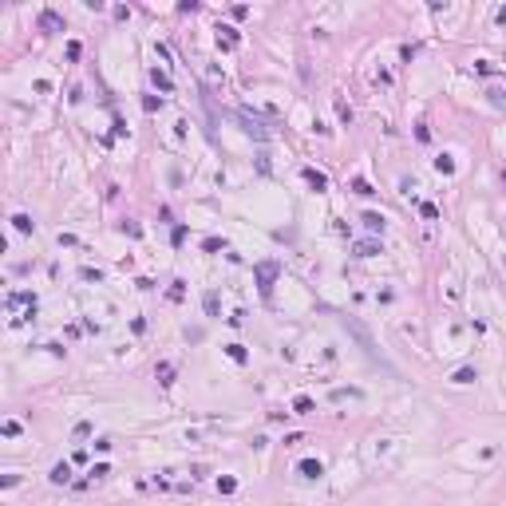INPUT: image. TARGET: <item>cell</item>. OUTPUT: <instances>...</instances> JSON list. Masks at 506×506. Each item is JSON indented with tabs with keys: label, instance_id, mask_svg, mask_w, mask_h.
Instances as JSON below:
<instances>
[{
	"label": "cell",
	"instance_id": "cell-1",
	"mask_svg": "<svg viewBox=\"0 0 506 506\" xmlns=\"http://www.w3.org/2000/svg\"><path fill=\"white\" fill-rule=\"evenodd\" d=\"M297 471H301L305 479H320V463H316V459H305V463L297 467Z\"/></svg>",
	"mask_w": 506,
	"mask_h": 506
},
{
	"label": "cell",
	"instance_id": "cell-2",
	"mask_svg": "<svg viewBox=\"0 0 506 506\" xmlns=\"http://www.w3.org/2000/svg\"><path fill=\"white\" fill-rule=\"evenodd\" d=\"M261 293H269V281H273V273H277V265H261Z\"/></svg>",
	"mask_w": 506,
	"mask_h": 506
},
{
	"label": "cell",
	"instance_id": "cell-3",
	"mask_svg": "<svg viewBox=\"0 0 506 506\" xmlns=\"http://www.w3.org/2000/svg\"><path fill=\"white\" fill-rule=\"evenodd\" d=\"M68 479H71L68 463H55V467H52V483H68Z\"/></svg>",
	"mask_w": 506,
	"mask_h": 506
},
{
	"label": "cell",
	"instance_id": "cell-4",
	"mask_svg": "<svg viewBox=\"0 0 506 506\" xmlns=\"http://www.w3.org/2000/svg\"><path fill=\"white\" fill-rule=\"evenodd\" d=\"M305 178H309V186H313V190H324V186H329V178L316 174V170H305Z\"/></svg>",
	"mask_w": 506,
	"mask_h": 506
},
{
	"label": "cell",
	"instance_id": "cell-5",
	"mask_svg": "<svg viewBox=\"0 0 506 506\" xmlns=\"http://www.w3.org/2000/svg\"><path fill=\"white\" fill-rule=\"evenodd\" d=\"M40 24H44V28H64V20H59L55 12H44V16H40Z\"/></svg>",
	"mask_w": 506,
	"mask_h": 506
},
{
	"label": "cell",
	"instance_id": "cell-6",
	"mask_svg": "<svg viewBox=\"0 0 506 506\" xmlns=\"http://www.w3.org/2000/svg\"><path fill=\"white\" fill-rule=\"evenodd\" d=\"M226 352H229V360H237V364H245V348H242V344H229Z\"/></svg>",
	"mask_w": 506,
	"mask_h": 506
},
{
	"label": "cell",
	"instance_id": "cell-7",
	"mask_svg": "<svg viewBox=\"0 0 506 506\" xmlns=\"http://www.w3.org/2000/svg\"><path fill=\"white\" fill-rule=\"evenodd\" d=\"M293 407L305 415V411H313V400H309V396H297V400H293Z\"/></svg>",
	"mask_w": 506,
	"mask_h": 506
},
{
	"label": "cell",
	"instance_id": "cell-8",
	"mask_svg": "<svg viewBox=\"0 0 506 506\" xmlns=\"http://www.w3.org/2000/svg\"><path fill=\"white\" fill-rule=\"evenodd\" d=\"M12 222H16V229H20V233H28V229H32V218H28V214H16Z\"/></svg>",
	"mask_w": 506,
	"mask_h": 506
},
{
	"label": "cell",
	"instance_id": "cell-9",
	"mask_svg": "<svg viewBox=\"0 0 506 506\" xmlns=\"http://www.w3.org/2000/svg\"><path fill=\"white\" fill-rule=\"evenodd\" d=\"M364 226H368V229H384V218H380V214H364Z\"/></svg>",
	"mask_w": 506,
	"mask_h": 506
},
{
	"label": "cell",
	"instance_id": "cell-10",
	"mask_svg": "<svg viewBox=\"0 0 506 506\" xmlns=\"http://www.w3.org/2000/svg\"><path fill=\"white\" fill-rule=\"evenodd\" d=\"M206 313L218 316V297H214V293H206Z\"/></svg>",
	"mask_w": 506,
	"mask_h": 506
},
{
	"label": "cell",
	"instance_id": "cell-11",
	"mask_svg": "<svg viewBox=\"0 0 506 506\" xmlns=\"http://www.w3.org/2000/svg\"><path fill=\"white\" fill-rule=\"evenodd\" d=\"M471 380H474L471 368H459V372H455V384H471Z\"/></svg>",
	"mask_w": 506,
	"mask_h": 506
},
{
	"label": "cell",
	"instance_id": "cell-12",
	"mask_svg": "<svg viewBox=\"0 0 506 506\" xmlns=\"http://www.w3.org/2000/svg\"><path fill=\"white\" fill-rule=\"evenodd\" d=\"M372 253H376V245H372V242H364V245H356V257H372Z\"/></svg>",
	"mask_w": 506,
	"mask_h": 506
},
{
	"label": "cell",
	"instance_id": "cell-13",
	"mask_svg": "<svg viewBox=\"0 0 506 506\" xmlns=\"http://www.w3.org/2000/svg\"><path fill=\"white\" fill-rule=\"evenodd\" d=\"M435 166H439V170H447V174H451V170H455V162H451V158H447V155H443V158H435Z\"/></svg>",
	"mask_w": 506,
	"mask_h": 506
}]
</instances>
